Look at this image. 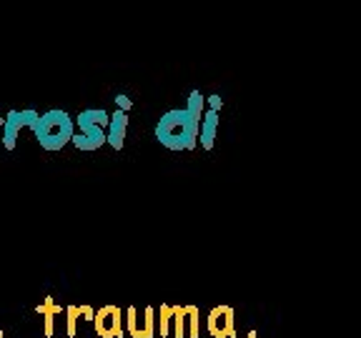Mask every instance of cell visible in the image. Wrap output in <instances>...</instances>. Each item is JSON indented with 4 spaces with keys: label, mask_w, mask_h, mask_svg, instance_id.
Instances as JSON below:
<instances>
[{
    "label": "cell",
    "mask_w": 361,
    "mask_h": 338,
    "mask_svg": "<svg viewBox=\"0 0 361 338\" xmlns=\"http://www.w3.org/2000/svg\"><path fill=\"white\" fill-rule=\"evenodd\" d=\"M30 130H33L35 141L40 143L43 151H61L63 146H68V143L73 141L75 123L66 111L53 108V111L40 113Z\"/></svg>",
    "instance_id": "6da1fadb"
},
{
    "label": "cell",
    "mask_w": 361,
    "mask_h": 338,
    "mask_svg": "<svg viewBox=\"0 0 361 338\" xmlns=\"http://www.w3.org/2000/svg\"><path fill=\"white\" fill-rule=\"evenodd\" d=\"M158 138L171 148H191L196 138V118H191V113H169L158 123Z\"/></svg>",
    "instance_id": "7a4b0ae2"
},
{
    "label": "cell",
    "mask_w": 361,
    "mask_h": 338,
    "mask_svg": "<svg viewBox=\"0 0 361 338\" xmlns=\"http://www.w3.org/2000/svg\"><path fill=\"white\" fill-rule=\"evenodd\" d=\"M103 123H106V113L103 111H83L75 118V125H78V133L73 135L75 146L80 151H93V148L101 146L106 138H103Z\"/></svg>",
    "instance_id": "3957f363"
},
{
    "label": "cell",
    "mask_w": 361,
    "mask_h": 338,
    "mask_svg": "<svg viewBox=\"0 0 361 338\" xmlns=\"http://www.w3.org/2000/svg\"><path fill=\"white\" fill-rule=\"evenodd\" d=\"M40 113L33 108H25V111H11L6 115V125H3V148L6 151H16L18 138H20L23 128H33V123L38 120Z\"/></svg>",
    "instance_id": "277c9868"
},
{
    "label": "cell",
    "mask_w": 361,
    "mask_h": 338,
    "mask_svg": "<svg viewBox=\"0 0 361 338\" xmlns=\"http://www.w3.org/2000/svg\"><path fill=\"white\" fill-rule=\"evenodd\" d=\"M93 323H96V331L101 338L121 336V311L116 306H106V308L98 311Z\"/></svg>",
    "instance_id": "5b68a950"
},
{
    "label": "cell",
    "mask_w": 361,
    "mask_h": 338,
    "mask_svg": "<svg viewBox=\"0 0 361 338\" xmlns=\"http://www.w3.org/2000/svg\"><path fill=\"white\" fill-rule=\"evenodd\" d=\"M209 328L214 336H226V333H231V311L216 308L214 313H211Z\"/></svg>",
    "instance_id": "8992f818"
},
{
    "label": "cell",
    "mask_w": 361,
    "mask_h": 338,
    "mask_svg": "<svg viewBox=\"0 0 361 338\" xmlns=\"http://www.w3.org/2000/svg\"><path fill=\"white\" fill-rule=\"evenodd\" d=\"M123 130H126V115H123V113H118V115L113 118V125H111V138H108V141H111L116 148L123 146Z\"/></svg>",
    "instance_id": "52a82bcc"
},
{
    "label": "cell",
    "mask_w": 361,
    "mask_h": 338,
    "mask_svg": "<svg viewBox=\"0 0 361 338\" xmlns=\"http://www.w3.org/2000/svg\"><path fill=\"white\" fill-rule=\"evenodd\" d=\"M35 311H38L40 315H48V313H61V306L56 303V301H53V296H45L43 299V303H38L35 306Z\"/></svg>",
    "instance_id": "ba28073f"
},
{
    "label": "cell",
    "mask_w": 361,
    "mask_h": 338,
    "mask_svg": "<svg viewBox=\"0 0 361 338\" xmlns=\"http://www.w3.org/2000/svg\"><path fill=\"white\" fill-rule=\"evenodd\" d=\"M66 313H68V336H75V321H78L80 315L78 306H68Z\"/></svg>",
    "instance_id": "9c48e42d"
},
{
    "label": "cell",
    "mask_w": 361,
    "mask_h": 338,
    "mask_svg": "<svg viewBox=\"0 0 361 338\" xmlns=\"http://www.w3.org/2000/svg\"><path fill=\"white\" fill-rule=\"evenodd\" d=\"M43 318H45V336L51 338V336H53V331H56V328H53V321H56V315L48 313V315H43Z\"/></svg>",
    "instance_id": "30bf717a"
},
{
    "label": "cell",
    "mask_w": 361,
    "mask_h": 338,
    "mask_svg": "<svg viewBox=\"0 0 361 338\" xmlns=\"http://www.w3.org/2000/svg\"><path fill=\"white\" fill-rule=\"evenodd\" d=\"M78 311L85 315V318H88V321H93V318H96V313H93V308H88V306H78Z\"/></svg>",
    "instance_id": "8fae6325"
},
{
    "label": "cell",
    "mask_w": 361,
    "mask_h": 338,
    "mask_svg": "<svg viewBox=\"0 0 361 338\" xmlns=\"http://www.w3.org/2000/svg\"><path fill=\"white\" fill-rule=\"evenodd\" d=\"M3 125H6V118L0 115V146H3Z\"/></svg>",
    "instance_id": "7c38bea8"
}]
</instances>
